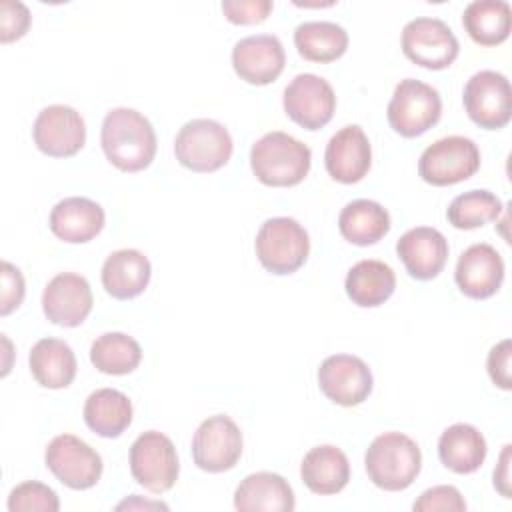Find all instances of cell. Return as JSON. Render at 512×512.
<instances>
[{
    "label": "cell",
    "instance_id": "obj_1",
    "mask_svg": "<svg viewBox=\"0 0 512 512\" xmlns=\"http://www.w3.org/2000/svg\"><path fill=\"white\" fill-rule=\"evenodd\" d=\"M102 150L122 172H140L156 154V132L146 116L134 108H114L104 116L100 130Z\"/></svg>",
    "mask_w": 512,
    "mask_h": 512
},
{
    "label": "cell",
    "instance_id": "obj_2",
    "mask_svg": "<svg viewBox=\"0 0 512 512\" xmlns=\"http://www.w3.org/2000/svg\"><path fill=\"white\" fill-rule=\"evenodd\" d=\"M312 152L294 136L272 130L254 142L250 150V168L254 176L274 188L300 184L310 172Z\"/></svg>",
    "mask_w": 512,
    "mask_h": 512
},
{
    "label": "cell",
    "instance_id": "obj_3",
    "mask_svg": "<svg viewBox=\"0 0 512 512\" xmlns=\"http://www.w3.org/2000/svg\"><path fill=\"white\" fill-rule=\"evenodd\" d=\"M368 478L386 492L406 490L422 468L418 444L402 432H384L376 436L364 456Z\"/></svg>",
    "mask_w": 512,
    "mask_h": 512
},
{
    "label": "cell",
    "instance_id": "obj_4",
    "mask_svg": "<svg viewBox=\"0 0 512 512\" xmlns=\"http://www.w3.org/2000/svg\"><path fill=\"white\" fill-rule=\"evenodd\" d=\"M234 144L224 124L210 118L186 122L174 140L176 160L192 172H216L232 156Z\"/></svg>",
    "mask_w": 512,
    "mask_h": 512
},
{
    "label": "cell",
    "instance_id": "obj_5",
    "mask_svg": "<svg viewBox=\"0 0 512 512\" xmlns=\"http://www.w3.org/2000/svg\"><path fill=\"white\" fill-rule=\"evenodd\" d=\"M256 256L260 264L278 276L296 272L308 258L310 238L302 224L288 216L266 220L256 234Z\"/></svg>",
    "mask_w": 512,
    "mask_h": 512
},
{
    "label": "cell",
    "instance_id": "obj_6",
    "mask_svg": "<svg viewBox=\"0 0 512 512\" xmlns=\"http://www.w3.org/2000/svg\"><path fill=\"white\" fill-rule=\"evenodd\" d=\"M386 116L394 132H398L404 138H416L440 120V94L426 82L414 78L400 80L388 102Z\"/></svg>",
    "mask_w": 512,
    "mask_h": 512
},
{
    "label": "cell",
    "instance_id": "obj_7",
    "mask_svg": "<svg viewBox=\"0 0 512 512\" xmlns=\"http://www.w3.org/2000/svg\"><path fill=\"white\" fill-rule=\"evenodd\" d=\"M130 474L132 478L154 494L170 490L180 472L178 454L172 440L158 432H142L130 446Z\"/></svg>",
    "mask_w": 512,
    "mask_h": 512
},
{
    "label": "cell",
    "instance_id": "obj_8",
    "mask_svg": "<svg viewBox=\"0 0 512 512\" xmlns=\"http://www.w3.org/2000/svg\"><path fill=\"white\" fill-rule=\"evenodd\" d=\"M480 168V150L466 136H446L430 144L420 160L418 174L432 186H452L474 176Z\"/></svg>",
    "mask_w": 512,
    "mask_h": 512
},
{
    "label": "cell",
    "instance_id": "obj_9",
    "mask_svg": "<svg viewBox=\"0 0 512 512\" xmlns=\"http://www.w3.org/2000/svg\"><path fill=\"white\" fill-rule=\"evenodd\" d=\"M402 52L414 64L428 70L448 68L458 52V40L450 26L440 18L420 16L410 20L402 30Z\"/></svg>",
    "mask_w": 512,
    "mask_h": 512
},
{
    "label": "cell",
    "instance_id": "obj_10",
    "mask_svg": "<svg viewBox=\"0 0 512 512\" xmlns=\"http://www.w3.org/2000/svg\"><path fill=\"white\" fill-rule=\"evenodd\" d=\"M46 468L68 488L88 490L102 476L100 454L74 434H58L44 452Z\"/></svg>",
    "mask_w": 512,
    "mask_h": 512
},
{
    "label": "cell",
    "instance_id": "obj_11",
    "mask_svg": "<svg viewBox=\"0 0 512 512\" xmlns=\"http://www.w3.org/2000/svg\"><path fill=\"white\" fill-rule=\"evenodd\" d=\"M464 108L474 124L486 130L504 128L512 118V88L504 74L480 70L464 86Z\"/></svg>",
    "mask_w": 512,
    "mask_h": 512
},
{
    "label": "cell",
    "instance_id": "obj_12",
    "mask_svg": "<svg viewBox=\"0 0 512 512\" xmlns=\"http://www.w3.org/2000/svg\"><path fill=\"white\" fill-rule=\"evenodd\" d=\"M240 456L242 432L230 416H210L196 428L192 438V458L200 470L212 474L226 472L236 466Z\"/></svg>",
    "mask_w": 512,
    "mask_h": 512
},
{
    "label": "cell",
    "instance_id": "obj_13",
    "mask_svg": "<svg viewBox=\"0 0 512 512\" xmlns=\"http://www.w3.org/2000/svg\"><path fill=\"white\" fill-rule=\"evenodd\" d=\"M284 110L298 126L306 130H320L334 116V88L318 74H298L284 90Z\"/></svg>",
    "mask_w": 512,
    "mask_h": 512
},
{
    "label": "cell",
    "instance_id": "obj_14",
    "mask_svg": "<svg viewBox=\"0 0 512 512\" xmlns=\"http://www.w3.org/2000/svg\"><path fill=\"white\" fill-rule=\"evenodd\" d=\"M372 372L368 364L352 354L328 356L318 368L322 394L340 406H358L372 392Z\"/></svg>",
    "mask_w": 512,
    "mask_h": 512
},
{
    "label": "cell",
    "instance_id": "obj_15",
    "mask_svg": "<svg viewBox=\"0 0 512 512\" xmlns=\"http://www.w3.org/2000/svg\"><path fill=\"white\" fill-rule=\"evenodd\" d=\"M34 144L52 158H68L80 152L86 142V126L72 106L52 104L40 110L32 128Z\"/></svg>",
    "mask_w": 512,
    "mask_h": 512
},
{
    "label": "cell",
    "instance_id": "obj_16",
    "mask_svg": "<svg viewBox=\"0 0 512 512\" xmlns=\"http://www.w3.org/2000/svg\"><path fill=\"white\" fill-rule=\"evenodd\" d=\"M92 290L84 276L74 272L56 274L42 292V310L52 324L74 328L92 312Z\"/></svg>",
    "mask_w": 512,
    "mask_h": 512
},
{
    "label": "cell",
    "instance_id": "obj_17",
    "mask_svg": "<svg viewBox=\"0 0 512 512\" xmlns=\"http://www.w3.org/2000/svg\"><path fill=\"white\" fill-rule=\"evenodd\" d=\"M286 64L282 42L272 34H254L238 40L232 48L234 72L248 84L266 86L274 82Z\"/></svg>",
    "mask_w": 512,
    "mask_h": 512
},
{
    "label": "cell",
    "instance_id": "obj_18",
    "mask_svg": "<svg viewBox=\"0 0 512 512\" xmlns=\"http://www.w3.org/2000/svg\"><path fill=\"white\" fill-rule=\"evenodd\" d=\"M454 280L464 296L474 300L490 298L502 286L504 260L494 246L484 242L472 244L460 254Z\"/></svg>",
    "mask_w": 512,
    "mask_h": 512
},
{
    "label": "cell",
    "instance_id": "obj_19",
    "mask_svg": "<svg viewBox=\"0 0 512 512\" xmlns=\"http://www.w3.org/2000/svg\"><path fill=\"white\" fill-rule=\"evenodd\" d=\"M326 172L342 184L360 182L372 164V146L358 124L340 128L326 144Z\"/></svg>",
    "mask_w": 512,
    "mask_h": 512
},
{
    "label": "cell",
    "instance_id": "obj_20",
    "mask_svg": "<svg viewBox=\"0 0 512 512\" xmlns=\"http://www.w3.org/2000/svg\"><path fill=\"white\" fill-rule=\"evenodd\" d=\"M396 252L412 278L432 280L446 266L448 242L440 230L418 226L400 236Z\"/></svg>",
    "mask_w": 512,
    "mask_h": 512
},
{
    "label": "cell",
    "instance_id": "obj_21",
    "mask_svg": "<svg viewBox=\"0 0 512 512\" xmlns=\"http://www.w3.org/2000/svg\"><path fill=\"white\" fill-rule=\"evenodd\" d=\"M104 208L84 196H70L60 200L50 212V230L56 238L68 244H84L100 234L104 228Z\"/></svg>",
    "mask_w": 512,
    "mask_h": 512
},
{
    "label": "cell",
    "instance_id": "obj_22",
    "mask_svg": "<svg viewBox=\"0 0 512 512\" xmlns=\"http://www.w3.org/2000/svg\"><path fill=\"white\" fill-rule=\"evenodd\" d=\"M294 506L292 486L274 472L248 474L234 492V508L240 512H292Z\"/></svg>",
    "mask_w": 512,
    "mask_h": 512
},
{
    "label": "cell",
    "instance_id": "obj_23",
    "mask_svg": "<svg viewBox=\"0 0 512 512\" xmlns=\"http://www.w3.org/2000/svg\"><path fill=\"white\" fill-rule=\"evenodd\" d=\"M152 276L150 260L134 248L112 252L102 266V286L116 300H130L140 296Z\"/></svg>",
    "mask_w": 512,
    "mask_h": 512
},
{
    "label": "cell",
    "instance_id": "obj_24",
    "mask_svg": "<svg viewBox=\"0 0 512 512\" xmlns=\"http://www.w3.org/2000/svg\"><path fill=\"white\" fill-rule=\"evenodd\" d=\"M300 476L314 494H336L344 490L350 480V462L346 454L332 444L314 446L302 460Z\"/></svg>",
    "mask_w": 512,
    "mask_h": 512
},
{
    "label": "cell",
    "instance_id": "obj_25",
    "mask_svg": "<svg viewBox=\"0 0 512 512\" xmlns=\"http://www.w3.org/2000/svg\"><path fill=\"white\" fill-rule=\"evenodd\" d=\"M486 440L472 424L458 422L448 426L438 440L440 462L456 474L476 472L486 458Z\"/></svg>",
    "mask_w": 512,
    "mask_h": 512
},
{
    "label": "cell",
    "instance_id": "obj_26",
    "mask_svg": "<svg viewBox=\"0 0 512 512\" xmlns=\"http://www.w3.org/2000/svg\"><path fill=\"white\" fill-rule=\"evenodd\" d=\"M32 378L44 388H66L76 376V356L72 348L60 338H42L30 350Z\"/></svg>",
    "mask_w": 512,
    "mask_h": 512
},
{
    "label": "cell",
    "instance_id": "obj_27",
    "mask_svg": "<svg viewBox=\"0 0 512 512\" xmlns=\"http://www.w3.org/2000/svg\"><path fill=\"white\" fill-rule=\"evenodd\" d=\"M344 288L356 306L376 308L394 294L396 274L382 260H360L348 270Z\"/></svg>",
    "mask_w": 512,
    "mask_h": 512
},
{
    "label": "cell",
    "instance_id": "obj_28",
    "mask_svg": "<svg viewBox=\"0 0 512 512\" xmlns=\"http://www.w3.org/2000/svg\"><path fill=\"white\" fill-rule=\"evenodd\" d=\"M84 422L102 438H118L132 422V402L116 388L94 390L84 402Z\"/></svg>",
    "mask_w": 512,
    "mask_h": 512
},
{
    "label": "cell",
    "instance_id": "obj_29",
    "mask_svg": "<svg viewBox=\"0 0 512 512\" xmlns=\"http://www.w3.org/2000/svg\"><path fill=\"white\" fill-rule=\"evenodd\" d=\"M338 230L350 244H376L390 230V214L382 204L374 200H352L342 208L338 216Z\"/></svg>",
    "mask_w": 512,
    "mask_h": 512
},
{
    "label": "cell",
    "instance_id": "obj_30",
    "mask_svg": "<svg viewBox=\"0 0 512 512\" xmlns=\"http://www.w3.org/2000/svg\"><path fill=\"white\" fill-rule=\"evenodd\" d=\"M462 24L480 46L502 44L510 36L512 10L504 0H474L464 8Z\"/></svg>",
    "mask_w": 512,
    "mask_h": 512
},
{
    "label": "cell",
    "instance_id": "obj_31",
    "mask_svg": "<svg viewBox=\"0 0 512 512\" xmlns=\"http://www.w3.org/2000/svg\"><path fill=\"white\" fill-rule=\"evenodd\" d=\"M294 46L304 60L320 64L334 62L348 48V32L336 22H302L294 30Z\"/></svg>",
    "mask_w": 512,
    "mask_h": 512
},
{
    "label": "cell",
    "instance_id": "obj_32",
    "mask_svg": "<svg viewBox=\"0 0 512 512\" xmlns=\"http://www.w3.org/2000/svg\"><path fill=\"white\" fill-rule=\"evenodd\" d=\"M142 360L140 344L124 332H106L90 346V362L102 374L122 376L138 368Z\"/></svg>",
    "mask_w": 512,
    "mask_h": 512
},
{
    "label": "cell",
    "instance_id": "obj_33",
    "mask_svg": "<svg viewBox=\"0 0 512 512\" xmlns=\"http://www.w3.org/2000/svg\"><path fill=\"white\" fill-rule=\"evenodd\" d=\"M502 210L504 206L496 194L488 190H468L450 202L446 218L458 230H474L496 220Z\"/></svg>",
    "mask_w": 512,
    "mask_h": 512
},
{
    "label": "cell",
    "instance_id": "obj_34",
    "mask_svg": "<svg viewBox=\"0 0 512 512\" xmlns=\"http://www.w3.org/2000/svg\"><path fill=\"white\" fill-rule=\"evenodd\" d=\"M60 500L56 492L36 480H26L12 488L8 496L10 512H58Z\"/></svg>",
    "mask_w": 512,
    "mask_h": 512
},
{
    "label": "cell",
    "instance_id": "obj_35",
    "mask_svg": "<svg viewBox=\"0 0 512 512\" xmlns=\"http://www.w3.org/2000/svg\"><path fill=\"white\" fill-rule=\"evenodd\" d=\"M414 512H464L466 500L460 490L450 484H440L424 490L412 504Z\"/></svg>",
    "mask_w": 512,
    "mask_h": 512
},
{
    "label": "cell",
    "instance_id": "obj_36",
    "mask_svg": "<svg viewBox=\"0 0 512 512\" xmlns=\"http://www.w3.org/2000/svg\"><path fill=\"white\" fill-rule=\"evenodd\" d=\"M30 28V10L22 2L2 0L0 2V40L4 44L14 42Z\"/></svg>",
    "mask_w": 512,
    "mask_h": 512
},
{
    "label": "cell",
    "instance_id": "obj_37",
    "mask_svg": "<svg viewBox=\"0 0 512 512\" xmlns=\"http://www.w3.org/2000/svg\"><path fill=\"white\" fill-rule=\"evenodd\" d=\"M272 0H224L222 12L232 24H260L268 18Z\"/></svg>",
    "mask_w": 512,
    "mask_h": 512
},
{
    "label": "cell",
    "instance_id": "obj_38",
    "mask_svg": "<svg viewBox=\"0 0 512 512\" xmlns=\"http://www.w3.org/2000/svg\"><path fill=\"white\" fill-rule=\"evenodd\" d=\"M2 300H0V314L8 316L12 310H16L24 300V278L20 270L10 264L2 262Z\"/></svg>",
    "mask_w": 512,
    "mask_h": 512
},
{
    "label": "cell",
    "instance_id": "obj_39",
    "mask_svg": "<svg viewBox=\"0 0 512 512\" xmlns=\"http://www.w3.org/2000/svg\"><path fill=\"white\" fill-rule=\"evenodd\" d=\"M510 356H512V342L506 338V340L498 342L496 346H492V350L488 354V362H486V368H488V374H490L492 382L502 390L512 388Z\"/></svg>",
    "mask_w": 512,
    "mask_h": 512
},
{
    "label": "cell",
    "instance_id": "obj_40",
    "mask_svg": "<svg viewBox=\"0 0 512 512\" xmlns=\"http://www.w3.org/2000/svg\"><path fill=\"white\" fill-rule=\"evenodd\" d=\"M510 444L504 446L500 454V462L494 468V488L504 496L510 498Z\"/></svg>",
    "mask_w": 512,
    "mask_h": 512
},
{
    "label": "cell",
    "instance_id": "obj_41",
    "mask_svg": "<svg viewBox=\"0 0 512 512\" xmlns=\"http://www.w3.org/2000/svg\"><path fill=\"white\" fill-rule=\"evenodd\" d=\"M124 508H162V510H168V506L166 504H162V502H142L138 496H132L130 500H124V502H120L118 506H116V510H124Z\"/></svg>",
    "mask_w": 512,
    "mask_h": 512
}]
</instances>
